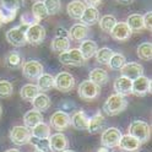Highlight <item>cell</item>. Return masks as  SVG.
I'll return each instance as SVG.
<instances>
[{"label": "cell", "instance_id": "1", "mask_svg": "<svg viewBox=\"0 0 152 152\" xmlns=\"http://www.w3.org/2000/svg\"><path fill=\"white\" fill-rule=\"evenodd\" d=\"M128 107V101L125 98V96H121V94H112L107 98V101L103 104V110L104 113L109 117H114L118 115L121 112H124Z\"/></svg>", "mask_w": 152, "mask_h": 152}, {"label": "cell", "instance_id": "2", "mask_svg": "<svg viewBox=\"0 0 152 152\" xmlns=\"http://www.w3.org/2000/svg\"><path fill=\"white\" fill-rule=\"evenodd\" d=\"M128 134H130L131 136L137 139L141 144H145V142H147L151 137V128L146 121L134 120L129 125V132Z\"/></svg>", "mask_w": 152, "mask_h": 152}, {"label": "cell", "instance_id": "3", "mask_svg": "<svg viewBox=\"0 0 152 152\" xmlns=\"http://www.w3.org/2000/svg\"><path fill=\"white\" fill-rule=\"evenodd\" d=\"M25 34H26V41H27V44H31V45H39L43 43V41L45 39V28L41 25V23H33V25H30L27 26L26 31H25Z\"/></svg>", "mask_w": 152, "mask_h": 152}, {"label": "cell", "instance_id": "4", "mask_svg": "<svg viewBox=\"0 0 152 152\" xmlns=\"http://www.w3.org/2000/svg\"><path fill=\"white\" fill-rule=\"evenodd\" d=\"M101 93V86L93 83L90 80L82 81L77 87V94L79 97L83 101H93L96 99Z\"/></svg>", "mask_w": 152, "mask_h": 152}, {"label": "cell", "instance_id": "5", "mask_svg": "<svg viewBox=\"0 0 152 152\" xmlns=\"http://www.w3.org/2000/svg\"><path fill=\"white\" fill-rule=\"evenodd\" d=\"M59 61L66 66H81L85 65L86 60L82 56L79 48H72L59 54Z\"/></svg>", "mask_w": 152, "mask_h": 152}, {"label": "cell", "instance_id": "6", "mask_svg": "<svg viewBox=\"0 0 152 152\" xmlns=\"http://www.w3.org/2000/svg\"><path fill=\"white\" fill-rule=\"evenodd\" d=\"M31 137H32L31 129L25 125H16L10 130V140L12 144L17 146L30 144Z\"/></svg>", "mask_w": 152, "mask_h": 152}, {"label": "cell", "instance_id": "7", "mask_svg": "<svg viewBox=\"0 0 152 152\" xmlns=\"http://www.w3.org/2000/svg\"><path fill=\"white\" fill-rule=\"evenodd\" d=\"M23 27H25L23 25H18L16 27L10 28V30L6 32V41L10 43L11 45L20 48V47H25L27 44L26 34H25V31L26 30H25Z\"/></svg>", "mask_w": 152, "mask_h": 152}, {"label": "cell", "instance_id": "8", "mask_svg": "<svg viewBox=\"0 0 152 152\" xmlns=\"http://www.w3.org/2000/svg\"><path fill=\"white\" fill-rule=\"evenodd\" d=\"M75 87V77L70 72H59L54 77V88H56L60 92H70Z\"/></svg>", "mask_w": 152, "mask_h": 152}, {"label": "cell", "instance_id": "9", "mask_svg": "<svg viewBox=\"0 0 152 152\" xmlns=\"http://www.w3.org/2000/svg\"><path fill=\"white\" fill-rule=\"evenodd\" d=\"M20 9L18 0H1L0 4V12L4 17V22L9 23L16 17V12Z\"/></svg>", "mask_w": 152, "mask_h": 152}, {"label": "cell", "instance_id": "10", "mask_svg": "<svg viewBox=\"0 0 152 152\" xmlns=\"http://www.w3.org/2000/svg\"><path fill=\"white\" fill-rule=\"evenodd\" d=\"M121 137V132L117 128H108L103 130L102 136H101V144L102 146H106L108 148L118 147L119 141Z\"/></svg>", "mask_w": 152, "mask_h": 152}, {"label": "cell", "instance_id": "11", "mask_svg": "<svg viewBox=\"0 0 152 152\" xmlns=\"http://www.w3.org/2000/svg\"><path fill=\"white\" fill-rule=\"evenodd\" d=\"M151 92V80L146 76L141 75L135 80H132L131 93L136 97H144Z\"/></svg>", "mask_w": 152, "mask_h": 152}, {"label": "cell", "instance_id": "12", "mask_svg": "<svg viewBox=\"0 0 152 152\" xmlns=\"http://www.w3.org/2000/svg\"><path fill=\"white\" fill-rule=\"evenodd\" d=\"M43 74V65L37 60H28L22 65V75L26 79L34 81Z\"/></svg>", "mask_w": 152, "mask_h": 152}, {"label": "cell", "instance_id": "13", "mask_svg": "<svg viewBox=\"0 0 152 152\" xmlns=\"http://www.w3.org/2000/svg\"><path fill=\"white\" fill-rule=\"evenodd\" d=\"M49 124H50L49 126H52L53 129L58 130V131L66 130L70 126V115L66 112L56 110L52 114Z\"/></svg>", "mask_w": 152, "mask_h": 152}, {"label": "cell", "instance_id": "14", "mask_svg": "<svg viewBox=\"0 0 152 152\" xmlns=\"http://www.w3.org/2000/svg\"><path fill=\"white\" fill-rule=\"evenodd\" d=\"M49 141V150L53 152H61L69 147V140L61 131H58L55 134L48 137Z\"/></svg>", "mask_w": 152, "mask_h": 152}, {"label": "cell", "instance_id": "15", "mask_svg": "<svg viewBox=\"0 0 152 152\" xmlns=\"http://www.w3.org/2000/svg\"><path fill=\"white\" fill-rule=\"evenodd\" d=\"M88 34H90V28L88 26L83 23H75L68 31V37L72 42H82L88 37Z\"/></svg>", "mask_w": 152, "mask_h": 152}, {"label": "cell", "instance_id": "16", "mask_svg": "<svg viewBox=\"0 0 152 152\" xmlns=\"http://www.w3.org/2000/svg\"><path fill=\"white\" fill-rule=\"evenodd\" d=\"M141 145L142 144L137 139L131 136L130 134H126V135H121L118 147L123 152H139Z\"/></svg>", "mask_w": 152, "mask_h": 152}, {"label": "cell", "instance_id": "17", "mask_svg": "<svg viewBox=\"0 0 152 152\" xmlns=\"http://www.w3.org/2000/svg\"><path fill=\"white\" fill-rule=\"evenodd\" d=\"M120 72H121V76H125V77L130 80H135L139 76L144 75V66L140 63H135V61L125 63L124 66L120 69Z\"/></svg>", "mask_w": 152, "mask_h": 152}, {"label": "cell", "instance_id": "18", "mask_svg": "<svg viewBox=\"0 0 152 152\" xmlns=\"http://www.w3.org/2000/svg\"><path fill=\"white\" fill-rule=\"evenodd\" d=\"M131 33H132L131 30L125 22H117L109 34L112 36L113 39H115L118 42H126L131 37Z\"/></svg>", "mask_w": 152, "mask_h": 152}, {"label": "cell", "instance_id": "19", "mask_svg": "<svg viewBox=\"0 0 152 152\" xmlns=\"http://www.w3.org/2000/svg\"><path fill=\"white\" fill-rule=\"evenodd\" d=\"M104 126H106V118L101 112H98L88 119L87 131L90 134H98L104 129Z\"/></svg>", "mask_w": 152, "mask_h": 152}, {"label": "cell", "instance_id": "20", "mask_svg": "<svg viewBox=\"0 0 152 152\" xmlns=\"http://www.w3.org/2000/svg\"><path fill=\"white\" fill-rule=\"evenodd\" d=\"M98 20H99V11L97 10V7H91V6H86V9L83 10L80 17L81 23L86 25L88 27L97 23Z\"/></svg>", "mask_w": 152, "mask_h": 152}, {"label": "cell", "instance_id": "21", "mask_svg": "<svg viewBox=\"0 0 152 152\" xmlns=\"http://www.w3.org/2000/svg\"><path fill=\"white\" fill-rule=\"evenodd\" d=\"M88 119L90 117H87L83 110H77L74 113L72 117H70V125H72L76 130H87Z\"/></svg>", "mask_w": 152, "mask_h": 152}, {"label": "cell", "instance_id": "22", "mask_svg": "<svg viewBox=\"0 0 152 152\" xmlns=\"http://www.w3.org/2000/svg\"><path fill=\"white\" fill-rule=\"evenodd\" d=\"M131 85H132V80L125 77V76H120L115 81H114V91H115L118 94H121V96H128V94L131 93Z\"/></svg>", "mask_w": 152, "mask_h": 152}, {"label": "cell", "instance_id": "23", "mask_svg": "<svg viewBox=\"0 0 152 152\" xmlns=\"http://www.w3.org/2000/svg\"><path fill=\"white\" fill-rule=\"evenodd\" d=\"M85 9H86V5L82 0H72L66 6V12L74 20H80Z\"/></svg>", "mask_w": 152, "mask_h": 152}, {"label": "cell", "instance_id": "24", "mask_svg": "<svg viewBox=\"0 0 152 152\" xmlns=\"http://www.w3.org/2000/svg\"><path fill=\"white\" fill-rule=\"evenodd\" d=\"M50 104H52L50 98L47 96L44 92H39L32 101L33 109H36L38 112H47L50 108Z\"/></svg>", "mask_w": 152, "mask_h": 152}, {"label": "cell", "instance_id": "25", "mask_svg": "<svg viewBox=\"0 0 152 152\" xmlns=\"http://www.w3.org/2000/svg\"><path fill=\"white\" fill-rule=\"evenodd\" d=\"M44 120L43 118V114L42 112H38L36 109H31L28 110L25 115H23V123H25V126L32 129L33 126H36L37 124H39Z\"/></svg>", "mask_w": 152, "mask_h": 152}, {"label": "cell", "instance_id": "26", "mask_svg": "<svg viewBox=\"0 0 152 152\" xmlns=\"http://www.w3.org/2000/svg\"><path fill=\"white\" fill-rule=\"evenodd\" d=\"M79 49H80L82 56L85 58V60H88L92 58V56H94V53H96L98 49V45L92 39H85L81 42V45H80Z\"/></svg>", "mask_w": 152, "mask_h": 152}, {"label": "cell", "instance_id": "27", "mask_svg": "<svg viewBox=\"0 0 152 152\" xmlns=\"http://www.w3.org/2000/svg\"><path fill=\"white\" fill-rule=\"evenodd\" d=\"M108 80H109V75L104 69L94 68L93 70L90 71V81L98 85V86H104L108 82Z\"/></svg>", "mask_w": 152, "mask_h": 152}, {"label": "cell", "instance_id": "28", "mask_svg": "<svg viewBox=\"0 0 152 152\" xmlns=\"http://www.w3.org/2000/svg\"><path fill=\"white\" fill-rule=\"evenodd\" d=\"M70 39L69 37H58L55 36V38L52 41V44H50V48L54 53H63V52H66L70 49Z\"/></svg>", "mask_w": 152, "mask_h": 152}, {"label": "cell", "instance_id": "29", "mask_svg": "<svg viewBox=\"0 0 152 152\" xmlns=\"http://www.w3.org/2000/svg\"><path fill=\"white\" fill-rule=\"evenodd\" d=\"M128 27L131 30V32H141L145 30L144 27V20H142V15L140 14H131L128 16L126 22Z\"/></svg>", "mask_w": 152, "mask_h": 152}, {"label": "cell", "instance_id": "30", "mask_svg": "<svg viewBox=\"0 0 152 152\" xmlns=\"http://www.w3.org/2000/svg\"><path fill=\"white\" fill-rule=\"evenodd\" d=\"M37 87L39 92H47L54 88V77L50 74H42L37 79Z\"/></svg>", "mask_w": 152, "mask_h": 152}, {"label": "cell", "instance_id": "31", "mask_svg": "<svg viewBox=\"0 0 152 152\" xmlns=\"http://www.w3.org/2000/svg\"><path fill=\"white\" fill-rule=\"evenodd\" d=\"M39 93V90H38L37 85H33V83H27L25 86H22L21 91H20V96L23 101H27V102H32L33 98Z\"/></svg>", "mask_w": 152, "mask_h": 152}, {"label": "cell", "instance_id": "32", "mask_svg": "<svg viewBox=\"0 0 152 152\" xmlns=\"http://www.w3.org/2000/svg\"><path fill=\"white\" fill-rule=\"evenodd\" d=\"M31 132H32L33 137L48 139L50 136V126L48 124H45L44 121H42V123H39V124H37L36 126H33Z\"/></svg>", "mask_w": 152, "mask_h": 152}, {"label": "cell", "instance_id": "33", "mask_svg": "<svg viewBox=\"0 0 152 152\" xmlns=\"http://www.w3.org/2000/svg\"><path fill=\"white\" fill-rule=\"evenodd\" d=\"M117 22L118 21H117L115 16H113V15H104L98 20L99 28L106 33H110V31L113 30V27L115 26Z\"/></svg>", "mask_w": 152, "mask_h": 152}, {"label": "cell", "instance_id": "34", "mask_svg": "<svg viewBox=\"0 0 152 152\" xmlns=\"http://www.w3.org/2000/svg\"><path fill=\"white\" fill-rule=\"evenodd\" d=\"M5 64L9 69H18L22 66V58L17 52H10L5 56Z\"/></svg>", "mask_w": 152, "mask_h": 152}, {"label": "cell", "instance_id": "35", "mask_svg": "<svg viewBox=\"0 0 152 152\" xmlns=\"http://www.w3.org/2000/svg\"><path fill=\"white\" fill-rule=\"evenodd\" d=\"M137 56L141 60L148 61L152 59V44L151 42H144L137 47Z\"/></svg>", "mask_w": 152, "mask_h": 152}, {"label": "cell", "instance_id": "36", "mask_svg": "<svg viewBox=\"0 0 152 152\" xmlns=\"http://www.w3.org/2000/svg\"><path fill=\"white\" fill-rule=\"evenodd\" d=\"M126 63V59L125 56L120 54V53H113V55L110 56V59L108 61V66L112 69V70H120L123 66H124V64Z\"/></svg>", "mask_w": 152, "mask_h": 152}, {"label": "cell", "instance_id": "37", "mask_svg": "<svg viewBox=\"0 0 152 152\" xmlns=\"http://www.w3.org/2000/svg\"><path fill=\"white\" fill-rule=\"evenodd\" d=\"M31 12L33 14V16L37 18L38 21L43 20V18H45L47 16H48L47 9H45V6H44L42 0H37V1L32 5V11Z\"/></svg>", "mask_w": 152, "mask_h": 152}, {"label": "cell", "instance_id": "38", "mask_svg": "<svg viewBox=\"0 0 152 152\" xmlns=\"http://www.w3.org/2000/svg\"><path fill=\"white\" fill-rule=\"evenodd\" d=\"M113 50L108 47H103L101 49H97V52L94 53V56H96V60L99 63V64H108L110 56L113 55Z\"/></svg>", "mask_w": 152, "mask_h": 152}, {"label": "cell", "instance_id": "39", "mask_svg": "<svg viewBox=\"0 0 152 152\" xmlns=\"http://www.w3.org/2000/svg\"><path fill=\"white\" fill-rule=\"evenodd\" d=\"M43 4L47 9L48 15H56L61 10V3L60 0H43Z\"/></svg>", "mask_w": 152, "mask_h": 152}, {"label": "cell", "instance_id": "40", "mask_svg": "<svg viewBox=\"0 0 152 152\" xmlns=\"http://www.w3.org/2000/svg\"><path fill=\"white\" fill-rule=\"evenodd\" d=\"M14 93V86L10 81L0 80V98H9Z\"/></svg>", "mask_w": 152, "mask_h": 152}, {"label": "cell", "instance_id": "41", "mask_svg": "<svg viewBox=\"0 0 152 152\" xmlns=\"http://www.w3.org/2000/svg\"><path fill=\"white\" fill-rule=\"evenodd\" d=\"M31 144L36 147V150H41L43 152H48L49 150V141L48 139H38V137H31L30 140Z\"/></svg>", "mask_w": 152, "mask_h": 152}, {"label": "cell", "instance_id": "42", "mask_svg": "<svg viewBox=\"0 0 152 152\" xmlns=\"http://www.w3.org/2000/svg\"><path fill=\"white\" fill-rule=\"evenodd\" d=\"M37 22H39V21L33 16L32 12H25L21 16V25H23L26 27L30 26V25H33V23H37Z\"/></svg>", "mask_w": 152, "mask_h": 152}, {"label": "cell", "instance_id": "43", "mask_svg": "<svg viewBox=\"0 0 152 152\" xmlns=\"http://www.w3.org/2000/svg\"><path fill=\"white\" fill-rule=\"evenodd\" d=\"M142 20H144V27H145V30L151 31L152 30V12L151 11L146 12L144 16H142Z\"/></svg>", "mask_w": 152, "mask_h": 152}, {"label": "cell", "instance_id": "44", "mask_svg": "<svg viewBox=\"0 0 152 152\" xmlns=\"http://www.w3.org/2000/svg\"><path fill=\"white\" fill-rule=\"evenodd\" d=\"M82 1L85 3V5H86V6L97 7V6H99L103 3V0H82Z\"/></svg>", "mask_w": 152, "mask_h": 152}, {"label": "cell", "instance_id": "45", "mask_svg": "<svg viewBox=\"0 0 152 152\" xmlns=\"http://www.w3.org/2000/svg\"><path fill=\"white\" fill-rule=\"evenodd\" d=\"M56 36L58 37H68V31L63 27H59L58 30H56Z\"/></svg>", "mask_w": 152, "mask_h": 152}, {"label": "cell", "instance_id": "46", "mask_svg": "<svg viewBox=\"0 0 152 152\" xmlns=\"http://www.w3.org/2000/svg\"><path fill=\"white\" fill-rule=\"evenodd\" d=\"M117 3H119V4H123V5H129V4H131L134 0H115Z\"/></svg>", "mask_w": 152, "mask_h": 152}, {"label": "cell", "instance_id": "47", "mask_svg": "<svg viewBox=\"0 0 152 152\" xmlns=\"http://www.w3.org/2000/svg\"><path fill=\"white\" fill-rule=\"evenodd\" d=\"M97 152H109V148L108 147H106V146H102V147H99L98 148V151Z\"/></svg>", "mask_w": 152, "mask_h": 152}, {"label": "cell", "instance_id": "48", "mask_svg": "<svg viewBox=\"0 0 152 152\" xmlns=\"http://www.w3.org/2000/svg\"><path fill=\"white\" fill-rule=\"evenodd\" d=\"M4 23H5V22H4V17H3L1 12H0V27H1V26H3Z\"/></svg>", "mask_w": 152, "mask_h": 152}, {"label": "cell", "instance_id": "49", "mask_svg": "<svg viewBox=\"0 0 152 152\" xmlns=\"http://www.w3.org/2000/svg\"><path fill=\"white\" fill-rule=\"evenodd\" d=\"M5 152H21V151H18V150H15V148H11V150H6Z\"/></svg>", "mask_w": 152, "mask_h": 152}, {"label": "cell", "instance_id": "50", "mask_svg": "<svg viewBox=\"0 0 152 152\" xmlns=\"http://www.w3.org/2000/svg\"><path fill=\"white\" fill-rule=\"evenodd\" d=\"M61 152H75V151H72V150H68V148H66V150H64V151H61Z\"/></svg>", "mask_w": 152, "mask_h": 152}, {"label": "cell", "instance_id": "51", "mask_svg": "<svg viewBox=\"0 0 152 152\" xmlns=\"http://www.w3.org/2000/svg\"><path fill=\"white\" fill-rule=\"evenodd\" d=\"M1 114H3V108H1V104H0V118H1Z\"/></svg>", "mask_w": 152, "mask_h": 152}, {"label": "cell", "instance_id": "52", "mask_svg": "<svg viewBox=\"0 0 152 152\" xmlns=\"http://www.w3.org/2000/svg\"><path fill=\"white\" fill-rule=\"evenodd\" d=\"M34 152H43V151H41V150H36Z\"/></svg>", "mask_w": 152, "mask_h": 152}]
</instances>
